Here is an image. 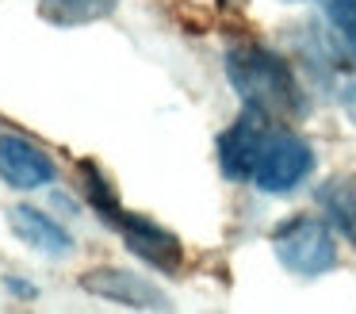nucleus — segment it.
Instances as JSON below:
<instances>
[{"label": "nucleus", "mask_w": 356, "mask_h": 314, "mask_svg": "<svg viewBox=\"0 0 356 314\" xmlns=\"http://www.w3.org/2000/svg\"><path fill=\"white\" fill-rule=\"evenodd\" d=\"M226 77H230L234 92L268 119H302L307 115V100H302L295 73L284 65L280 54L264 50V46H234L226 54Z\"/></svg>", "instance_id": "obj_1"}, {"label": "nucleus", "mask_w": 356, "mask_h": 314, "mask_svg": "<svg viewBox=\"0 0 356 314\" xmlns=\"http://www.w3.org/2000/svg\"><path fill=\"white\" fill-rule=\"evenodd\" d=\"M81 180H85L92 211L100 214L115 234H123V242L131 245L134 257H142L146 265H154L157 272H177L180 260H184V245H180V237L172 234V230H165L161 222L146 219V214L123 211L119 199H115V191H111V184L104 180V173L92 165V161L81 165Z\"/></svg>", "instance_id": "obj_2"}, {"label": "nucleus", "mask_w": 356, "mask_h": 314, "mask_svg": "<svg viewBox=\"0 0 356 314\" xmlns=\"http://www.w3.org/2000/svg\"><path fill=\"white\" fill-rule=\"evenodd\" d=\"M272 249H276L280 265L295 276H322L337 265V242H333L330 226L307 219V214L284 222L272 234Z\"/></svg>", "instance_id": "obj_3"}, {"label": "nucleus", "mask_w": 356, "mask_h": 314, "mask_svg": "<svg viewBox=\"0 0 356 314\" xmlns=\"http://www.w3.org/2000/svg\"><path fill=\"white\" fill-rule=\"evenodd\" d=\"M268 138H272L268 115L249 107V111L218 138V165H222V173L230 176V180H253Z\"/></svg>", "instance_id": "obj_4"}, {"label": "nucleus", "mask_w": 356, "mask_h": 314, "mask_svg": "<svg viewBox=\"0 0 356 314\" xmlns=\"http://www.w3.org/2000/svg\"><path fill=\"white\" fill-rule=\"evenodd\" d=\"M310 165H314V150L299 134H272L253 180L261 191H291L299 180H307Z\"/></svg>", "instance_id": "obj_5"}, {"label": "nucleus", "mask_w": 356, "mask_h": 314, "mask_svg": "<svg viewBox=\"0 0 356 314\" xmlns=\"http://www.w3.org/2000/svg\"><path fill=\"white\" fill-rule=\"evenodd\" d=\"M0 173L16 188H39V184H50L58 176V165L39 146L8 134V138H0Z\"/></svg>", "instance_id": "obj_6"}, {"label": "nucleus", "mask_w": 356, "mask_h": 314, "mask_svg": "<svg viewBox=\"0 0 356 314\" xmlns=\"http://www.w3.org/2000/svg\"><path fill=\"white\" fill-rule=\"evenodd\" d=\"M8 222H12V230L31 245V249L42 253V257L58 260V257H70L73 253V237L65 234L54 219H47L42 211H35V207H12Z\"/></svg>", "instance_id": "obj_7"}, {"label": "nucleus", "mask_w": 356, "mask_h": 314, "mask_svg": "<svg viewBox=\"0 0 356 314\" xmlns=\"http://www.w3.org/2000/svg\"><path fill=\"white\" fill-rule=\"evenodd\" d=\"M81 283H85L92 295L119 299V303H131V306H165V299L157 295L142 276L119 272V268H96V272H88Z\"/></svg>", "instance_id": "obj_8"}, {"label": "nucleus", "mask_w": 356, "mask_h": 314, "mask_svg": "<svg viewBox=\"0 0 356 314\" xmlns=\"http://www.w3.org/2000/svg\"><path fill=\"white\" fill-rule=\"evenodd\" d=\"M318 199H322L325 214L333 219V226H337L356 249V176H337V180L322 184Z\"/></svg>", "instance_id": "obj_9"}, {"label": "nucleus", "mask_w": 356, "mask_h": 314, "mask_svg": "<svg viewBox=\"0 0 356 314\" xmlns=\"http://www.w3.org/2000/svg\"><path fill=\"white\" fill-rule=\"evenodd\" d=\"M39 12L58 27H81L92 19H108L115 12V0H39Z\"/></svg>", "instance_id": "obj_10"}, {"label": "nucleus", "mask_w": 356, "mask_h": 314, "mask_svg": "<svg viewBox=\"0 0 356 314\" xmlns=\"http://www.w3.org/2000/svg\"><path fill=\"white\" fill-rule=\"evenodd\" d=\"M325 15L341 35L356 42V0H325Z\"/></svg>", "instance_id": "obj_11"}, {"label": "nucleus", "mask_w": 356, "mask_h": 314, "mask_svg": "<svg viewBox=\"0 0 356 314\" xmlns=\"http://www.w3.org/2000/svg\"><path fill=\"white\" fill-rule=\"evenodd\" d=\"M345 111L353 115V123H356V84H353V88L345 92Z\"/></svg>", "instance_id": "obj_12"}]
</instances>
